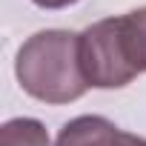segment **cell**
Listing matches in <instances>:
<instances>
[{
  "mask_svg": "<svg viewBox=\"0 0 146 146\" xmlns=\"http://www.w3.org/2000/svg\"><path fill=\"white\" fill-rule=\"evenodd\" d=\"M120 35H123V46L135 72L137 75L146 72V6L120 17Z\"/></svg>",
  "mask_w": 146,
  "mask_h": 146,
  "instance_id": "cell-4",
  "label": "cell"
},
{
  "mask_svg": "<svg viewBox=\"0 0 146 146\" xmlns=\"http://www.w3.org/2000/svg\"><path fill=\"white\" fill-rule=\"evenodd\" d=\"M32 3H37L40 9H66L72 3H78V0H32Z\"/></svg>",
  "mask_w": 146,
  "mask_h": 146,
  "instance_id": "cell-6",
  "label": "cell"
},
{
  "mask_svg": "<svg viewBox=\"0 0 146 146\" xmlns=\"http://www.w3.org/2000/svg\"><path fill=\"white\" fill-rule=\"evenodd\" d=\"M80 66L89 86L98 89H120L137 78L123 46L120 17H106L80 35Z\"/></svg>",
  "mask_w": 146,
  "mask_h": 146,
  "instance_id": "cell-2",
  "label": "cell"
},
{
  "mask_svg": "<svg viewBox=\"0 0 146 146\" xmlns=\"http://www.w3.org/2000/svg\"><path fill=\"white\" fill-rule=\"evenodd\" d=\"M54 146H146V137L123 132L106 117L83 115L60 129Z\"/></svg>",
  "mask_w": 146,
  "mask_h": 146,
  "instance_id": "cell-3",
  "label": "cell"
},
{
  "mask_svg": "<svg viewBox=\"0 0 146 146\" xmlns=\"http://www.w3.org/2000/svg\"><path fill=\"white\" fill-rule=\"evenodd\" d=\"M15 72L23 92L43 103H72L89 89L80 66V35L63 29L32 35L17 52Z\"/></svg>",
  "mask_w": 146,
  "mask_h": 146,
  "instance_id": "cell-1",
  "label": "cell"
},
{
  "mask_svg": "<svg viewBox=\"0 0 146 146\" xmlns=\"http://www.w3.org/2000/svg\"><path fill=\"white\" fill-rule=\"evenodd\" d=\"M0 146H49V135L40 120L15 117L0 129Z\"/></svg>",
  "mask_w": 146,
  "mask_h": 146,
  "instance_id": "cell-5",
  "label": "cell"
}]
</instances>
